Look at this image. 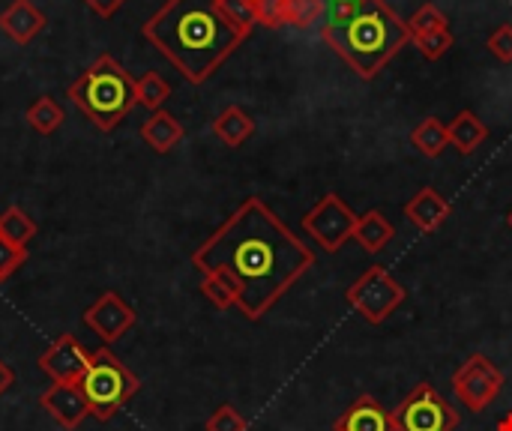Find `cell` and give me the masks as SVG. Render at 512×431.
I'll return each instance as SVG.
<instances>
[{"label":"cell","mask_w":512,"mask_h":431,"mask_svg":"<svg viewBox=\"0 0 512 431\" xmlns=\"http://www.w3.org/2000/svg\"><path fill=\"white\" fill-rule=\"evenodd\" d=\"M201 276H219L249 321H261L312 267L315 252L261 201L246 198L195 252Z\"/></svg>","instance_id":"obj_1"},{"label":"cell","mask_w":512,"mask_h":431,"mask_svg":"<svg viewBox=\"0 0 512 431\" xmlns=\"http://www.w3.org/2000/svg\"><path fill=\"white\" fill-rule=\"evenodd\" d=\"M141 33L189 84H204L249 36L225 18L216 0H165Z\"/></svg>","instance_id":"obj_2"},{"label":"cell","mask_w":512,"mask_h":431,"mask_svg":"<svg viewBox=\"0 0 512 431\" xmlns=\"http://www.w3.org/2000/svg\"><path fill=\"white\" fill-rule=\"evenodd\" d=\"M321 36L363 81L378 78V72L414 39L408 21L387 0H366L348 15H333L321 27Z\"/></svg>","instance_id":"obj_3"},{"label":"cell","mask_w":512,"mask_h":431,"mask_svg":"<svg viewBox=\"0 0 512 431\" xmlns=\"http://www.w3.org/2000/svg\"><path fill=\"white\" fill-rule=\"evenodd\" d=\"M66 93L75 102V108L102 132L117 129L126 120V114L138 105L135 78L111 54H99L69 84Z\"/></svg>","instance_id":"obj_4"},{"label":"cell","mask_w":512,"mask_h":431,"mask_svg":"<svg viewBox=\"0 0 512 431\" xmlns=\"http://www.w3.org/2000/svg\"><path fill=\"white\" fill-rule=\"evenodd\" d=\"M78 390L87 399L90 417L99 423H108L141 390V381L117 360L111 348H99V351H90L87 369L78 378Z\"/></svg>","instance_id":"obj_5"},{"label":"cell","mask_w":512,"mask_h":431,"mask_svg":"<svg viewBox=\"0 0 512 431\" xmlns=\"http://www.w3.org/2000/svg\"><path fill=\"white\" fill-rule=\"evenodd\" d=\"M405 297H408V291L402 288V282L390 270H384L381 264L369 267L345 294L351 309L366 324H384L405 303Z\"/></svg>","instance_id":"obj_6"},{"label":"cell","mask_w":512,"mask_h":431,"mask_svg":"<svg viewBox=\"0 0 512 431\" xmlns=\"http://www.w3.org/2000/svg\"><path fill=\"white\" fill-rule=\"evenodd\" d=\"M390 417L396 431H456L459 426L456 408L432 384H417Z\"/></svg>","instance_id":"obj_7"},{"label":"cell","mask_w":512,"mask_h":431,"mask_svg":"<svg viewBox=\"0 0 512 431\" xmlns=\"http://www.w3.org/2000/svg\"><path fill=\"white\" fill-rule=\"evenodd\" d=\"M504 390V372L486 357L471 354L453 375V393L471 414H483Z\"/></svg>","instance_id":"obj_8"},{"label":"cell","mask_w":512,"mask_h":431,"mask_svg":"<svg viewBox=\"0 0 512 431\" xmlns=\"http://www.w3.org/2000/svg\"><path fill=\"white\" fill-rule=\"evenodd\" d=\"M357 213L336 195L327 192L306 216H303V231L324 249V252H339L351 237H354Z\"/></svg>","instance_id":"obj_9"},{"label":"cell","mask_w":512,"mask_h":431,"mask_svg":"<svg viewBox=\"0 0 512 431\" xmlns=\"http://www.w3.org/2000/svg\"><path fill=\"white\" fill-rule=\"evenodd\" d=\"M138 315L135 309L114 291L99 294V300L84 312V327H90L105 345L117 342L120 336H126L135 327Z\"/></svg>","instance_id":"obj_10"},{"label":"cell","mask_w":512,"mask_h":431,"mask_svg":"<svg viewBox=\"0 0 512 431\" xmlns=\"http://www.w3.org/2000/svg\"><path fill=\"white\" fill-rule=\"evenodd\" d=\"M87 360H90V351L75 336L66 333L42 351L39 369L51 378V384H78V378L87 369Z\"/></svg>","instance_id":"obj_11"},{"label":"cell","mask_w":512,"mask_h":431,"mask_svg":"<svg viewBox=\"0 0 512 431\" xmlns=\"http://www.w3.org/2000/svg\"><path fill=\"white\" fill-rule=\"evenodd\" d=\"M39 405L54 417L57 426L63 429H78L84 417H90L87 399L81 396L78 384H51L42 396Z\"/></svg>","instance_id":"obj_12"},{"label":"cell","mask_w":512,"mask_h":431,"mask_svg":"<svg viewBox=\"0 0 512 431\" xmlns=\"http://www.w3.org/2000/svg\"><path fill=\"white\" fill-rule=\"evenodd\" d=\"M453 216V207L450 201L435 189V186H423L408 204H405V219L423 231V234H435L444 228V222Z\"/></svg>","instance_id":"obj_13"},{"label":"cell","mask_w":512,"mask_h":431,"mask_svg":"<svg viewBox=\"0 0 512 431\" xmlns=\"http://www.w3.org/2000/svg\"><path fill=\"white\" fill-rule=\"evenodd\" d=\"M333 431H396L390 411L375 396H360L345 408Z\"/></svg>","instance_id":"obj_14"},{"label":"cell","mask_w":512,"mask_h":431,"mask_svg":"<svg viewBox=\"0 0 512 431\" xmlns=\"http://www.w3.org/2000/svg\"><path fill=\"white\" fill-rule=\"evenodd\" d=\"M45 27V15L36 9L33 0H12L3 12H0V30L18 42V45H27L39 36V30Z\"/></svg>","instance_id":"obj_15"},{"label":"cell","mask_w":512,"mask_h":431,"mask_svg":"<svg viewBox=\"0 0 512 431\" xmlns=\"http://www.w3.org/2000/svg\"><path fill=\"white\" fill-rule=\"evenodd\" d=\"M183 126L174 114H168L165 108L153 111L144 123H141V138L144 144H150L153 153H171L180 141H183Z\"/></svg>","instance_id":"obj_16"},{"label":"cell","mask_w":512,"mask_h":431,"mask_svg":"<svg viewBox=\"0 0 512 431\" xmlns=\"http://www.w3.org/2000/svg\"><path fill=\"white\" fill-rule=\"evenodd\" d=\"M393 237H396L393 222L381 210H369V213L357 216V225H354V237L351 240H357L363 252L378 255V252H384L390 246Z\"/></svg>","instance_id":"obj_17"},{"label":"cell","mask_w":512,"mask_h":431,"mask_svg":"<svg viewBox=\"0 0 512 431\" xmlns=\"http://www.w3.org/2000/svg\"><path fill=\"white\" fill-rule=\"evenodd\" d=\"M213 135L225 144V147H243L252 135H255V120L249 111H243L240 105H228L225 111L216 114V120L210 123Z\"/></svg>","instance_id":"obj_18"},{"label":"cell","mask_w":512,"mask_h":431,"mask_svg":"<svg viewBox=\"0 0 512 431\" xmlns=\"http://www.w3.org/2000/svg\"><path fill=\"white\" fill-rule=\"evenodd\" d=\"M447 135H450V144L462 153V156H471L477 153L486 138H489V126L474 114V111H459L450 123H447Z\"/></svg>","instance_id":"obj_19"},{"label":"cell","mask_w":512,"mask_h":431,"mask_svg":"<svg viewBox=\"0 0 512 431\" xmlns=\"http://www.w3.org/2000/svg\"><path fill=\"white\" fill-rule=\"evenodd\" d=\"M411 144H414L423 156L438 159V156L450 147L447 126H444L438 117H426L423 123H417V126H414V132H411Z\"/></svg>","instance_id":"obj_20"},{"label":"cell","mask_w":512,"mask_h":431,"mask_svg":"<svg viewBox=\"0 0 512 431\" xmlns=\"http://www.w3.org/2000/svg\"><path fill=\"white\" fill-rule=\"evenodd\" d=\"M36 222H33V216L27 213V210H21V207H6L3 213H0V237L3 240H9V243H15V246H21V249H27V243L36 237Z\"/></svg>","instance_id":"obj_21"},{"label":"cell","mask_w":512,"mask_h":431,"mask_svg":"<svg viewBox=\"0 0 512 431\" xmlns=\"http://www.w3.org/2000/svg\"><path fill=\"white\" fill-rule=\"evenodd\" d=\"M24 117H27V123H30L33 132L51 135V132H57L60 123H63V108H60L51 96H39L36 102H30V108H27Z\"/></svg>","instance_id":"obj_22"},{"label":"cell","mask_w":512,"mask_h":431,"mask_svg":"<svg viewBox=\"0 0 512 431\" xmlns=\"http://www.w3.org/2000/svg\"><path fill=\"white\" fill-rule=\"evenodd\" d=\"M135 90H138V105L150 108V114L159 111L171 96V84L159 72H144L141 81H135Z\"/></svg>","instance_id":"obj_23"},{"label":"cell","mask_w":512,"mask_h":431,"mask_svg":"<svg viewBox=\"0 0 512 431\" xmlns=\"http://www.w3.org/2000/svg\"><path fill=\"white\" fill-rule=\"evenodd\" d=\"M327 12V0H285V24L309 30Z\"/></svg>","instance_id":"obj_24"},{"label":"cell","mask_w":512,"mask_h":431,"mask_svg":"<svg viewBox=\"0 0 512 431\" xmlns=\"http://www.w3.org/2000/svg\"><path fill=\"white\" fill-rule=\"evenodd\" d=\"M408 27H411V36L447 30V15H444L435 3H426V6H420V9L408 18Z\"/></svg>","instance_id":"obj_25"},{"label":"cell","mask_w":512,"mask_h":431,"mask_svg":"<svg viewBox=\"0 0 512 431\" xmlns=\"http://www.w3.org/2000/svg\"><path fill=\"white\" fill-rule=\"evenodd\" d=\"M219 3V9L225 12V18L234 24V27H240L243 33H252V27L258 24L255 21V3L252 0H216Z\"/></svg>","instance_id":"obj_26"},{"label":"cell","mask_w":512,"mask_h":431,"mask_svg":"<svg viewBox=\"0 0 512 431\" xmlns=\"http://www.w3.org/2000/svg\"><path fill=\"white\" fill-rule=\"evenodd\" d=\"M411 42H417L420 54L426 60H441L450 48H453V33L450 30H435V33H420Z\"/></svg>","instance_id":"obj_27"},{"label":"cell","mask_w":512,"mask_h":431,"mask_svg":"<svg viewBox=\"0 0 512 431\" xmlns=\"http://www.w3.org/2000/svg\"><path fill=\"white\" fill-rule=\"evenodd\" d=\"M201 294H204L216 309H222V312H228V309L237 306L234 291H231L219 276H201Z\"/></svg>","instance_id":"obj_28"},{"label":"cell","mask_w":512,"mask_h":431,"mask_svg":"<svg viewBox=\"0 0 512 431\" xmlns=\"http://www.w3.org/2000/svg\"><path fill=\"white\" fill-rule=\"evenodd\" d=\"M204 429L207 431H246L249 429V423H246V417L234 408V405H219L213 414H210V420L204 423Z\"/></svg>","instance_id":"obj_29"},{"label":"cell","mask_w":512,"mask_h":431,"mask_svg":"<svg viewBox=\"0 0 512 431\" xmlns=\"http://www.w3.org/2000/svg\"><path fill=\"white\" fill-rule=\"evenodd\" d=\"M24 261H27V249H21V246H15V243L0 237V285L9 282L21 270Z\"/></svg>","instance_id":"obj_30"},{"label":"cell","mask_w":512,"mask_h":431,"mask_svg":"<svg viewBox=\"0 0 512 431\" xmlns=\"http://www.w3.org/2000/svg\"><path fill=\"white\" fill-rule=\"evenodd\" d=\"M255 3V21L276 30L285 27V0H252Z\"/></svg>","instance_id":"obj_31"},{"label":"cell","mask_w":512,"mask_h":431,"mask_svg":"<svg viewBox=\"0 0 512 431\" xmlns=\"http://www.w3.org/2000/svg\"><path fill=\"white\" fill-rule=\"evenodd\" d=\"M489 51L504 60V63H512V24H498L489 36Z\"/></svg>","instance_id":"obj_32"},{"label":"cell","mask_w":512,"mask_h":431,"mask_svg":"<svg viewBox=\"0 0 512 431\" xmlns=\"http://www.w3.org/2000/svg\"><path fill=\"white\" fill-rule=\"evenodd\" d=\"M126 0H84V6L90 9V12H96L99 18H111V15H117V9L123 6Z\"/></svg>","instance_id":"obj_33"},{"label":"cell","mask_w":512,"mask_h":431,"mask_svg":"<svg viewBox=\"0 0 512 431\" xmlns=\"http://www.w3.org/2000/svg\"><path fill=\"white\" fill-rule=\"evenodd\" d=\"M366 0H330V6H333V15H348V12H354V9H360Z\"/></svg>","instance_id":"obj_34"},{"label":"cell","mask_w":512,"mask_h":431,"mask_svg":"<svg viewBox=\"0 0 512 431\" xmlns=\"http://www.w3.org/2000/svg\"><path fill=\"white\" fill-rule=\"evenodd\" d=\"M15 384V372L0 360V396H6L9 393V387Z\"/></svg>","instance_id":"obj_35"},{"label":"cell","mask_w":512,"mask_h":431,"mask_svg":"<svg viewBox=\"0 0 512 431\" xmlns=\"http://www.w3.org/2000/svg\"><path fill=\"white\" fill-rule=\"evenodd\" d=\"M498 431H512V414H507V417L498 423Z\"/></svg>","instance_id":"obj_36"},{"label":"cell","mask_w":512,"mask_h":431,"mask_svg":"<svg viewBox=\"0 0 512 431\" xmlns=\"http://www.w3.org/2000/svg\"><path fill=\"white\" fill-rule=\"evenodd\" d=\"M507 222H510V228H512V210H510V216H507Z\"/></svg>","instance_id":"obj_37"}]
</instances>
